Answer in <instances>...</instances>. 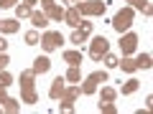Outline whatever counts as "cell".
Listing matches in <instances>:
<instances>
[{
    "label": "cell",
    "mask_w": 153,
    "mask_h": 114,
    "mask_svg": "<svg viewBox=\"0 0 153 114\" xmlns=\"http://www.w3.org/2000/svg\"><path fill=\"white\" fill-rule=\"evenodd\" d=\"M74 8L82 13V15H105L107 3H102V0H82V3H76Z\"/></svg>",
    "instance_id": "1"
},
{
    "label": "cell",
    "mask_w": 153,
    "mask_h": 114,
    "mask_svg": "<svg viewBox=\"0 0 153 114\" xmlns=\"http://www.w3.org/2000/svg\"><path fill=\"white\" fill-rule=\"evenodd\" d=\"M133 15H135V10H133V8H123V10H117V15L112 18V28L117 33H123V31H128V28L133 26Z\"/></svg>",
    "instance_id": "2"
},
{
    "label": "cell",
    "mask_w": 153,
    "mask_h": 114,
    "mask_svg": "<svg viewBox=\"0 0 153 114\" xmlns=\"http://www.w3.org/2000/svg\"><path fill=\"white\" fill-rule=\"evenodd\" d=\"M38 43H41V48H44V51H56L61 43H64V38H61V33H56V31H46L44 36H41Z\"/></svg>",
    "instance_id": "3"
},
{
    "label": "cell",
    "mask_w": 153,
    "mask_h": 114,
    "mask_svg": "<svg viewBox=\"0 0 153 114\" xmlns=\"http://www.w3.org/2000/svg\"><path fill=\"white\" fill-rule=\"evenodd\" d=\"M92 33V20H82V26L79 28H74V33L69 36V43H74V46H82L84 41H87V36Z\"/></svg>",
    "instance_id": "4"
},
{
    "label": "cell",
    "mask_w": 153,
    "mask_h": 114,
    "mask_svg": "<svg viewBox=\"0 0 153 114\" xmlns=\"http://www.w3.org/2000/svg\"><path fill=\"white\" fill-rule=\"evenodd\" d=\"M107 51H110V41H107L105 36H97V38L92 41V46H89V56H92L94 61H100Z\"/></svg>",
    "instance_id": "5"
},
{
    "label": "cell",
    "mask_w": 153,
    "mask_h": 114,
    "mask_svg": "<svg viewBox=\"0 0 153 114\" xmlns=\"http://www.w3.org/2000/svg\"><path fill=\"white\" fill-rule=\"evenodd\" d=\"M135 48H138V36H135V33H123V38H120V51H123V56H130Z\"/></svg>",
    "instance_id": "6"
},
{
    "label": "cell",
    "mask_w": 153,
    "mask_h": 114,
    "mask_svg": "<svg viewBox=\"0 0 153 114\" xmlns=\"http://www.w3.org/2000/svg\"><path fill=\"white\" fill-rule=\"evenodd\" d=\"M51 69V58L49 56H36V58H33V74H46V71Z\"/></svg>",
    "instance_id": "7"
},
{
    "label": "cell",
    "mask_w": 153,
    "mask_h": 114,
    "mask_svg": "<svg viewBox=\"0 0 153 114\" xmlns=\"http://www.w3.org/2000/svg\"><path fill=\"white\" fill-rule=\"evenodd\" d=\"M28 18H31V26L33 28H46V26H49V15H46L44 10H31Z\"/></svg>",
    "instance_id": "8"
},
{
    "label": "cell",
    "mask_w": 153,
    "mask_h": 114,
    "mask_svg": "<svg viewBox=\"0 0 153 114\" xmlns=\"http://www.w3.org/2000/svg\"><path fill=\"white\" fill-rule=\"evenodd\" d=\"M64 20H66V23H69V26H71V28H79V26H82V13L76 10V8H74V5H71V8H69V10H66V13H64Z\"/></svg>",
    "instance_id": "9"
},
{
    "label": "cell",
    "mask_w": 153,
    "mask_h": 114,
    "mask_svg": "<svg viewBox=\"0 0 153 114\" xmlns=\"http://www.w3.org/2000/svg\"><path fill=\"white\" fill-rule=\"evenodd\" d=\"M64 81H66L64 76H56L54 81H51V86H49V96L51 99H59L61 94H64Z\"/></svg>",
    "instance_id": "10"
},
{
    "label": "cell",
    "mask_w": 153,
    "mask_h": 114,
    "mask_svg": "<svg viewBox=\"0 0 153 114\" xmlns=\"http://www.w3.org/2000/svg\"><path fill=\"white\" fill-rule=\"evenodd\" d=\"M79 96H82V89H79V86H64V94H61L59 99L74 104V99H79Z\"/></svg>",
    "instance_id": "11"
},
{
    "label": "cell",
    "mask_w": 153,
    "mask_h": 114,
    "mask_svg": "<svg viewBox=\"0 0 153 114\" xmlns=\"http://www.w3.org/2000/svg\"><path fill=\"white\" fill-rule=\"evenodd\" d=\"M117 66H120L125 74H135L138 71V64H135V58H130V56H123V61H117Z\"/></svg>",
    "instance_id": "12"
},
{
    "label": "cell",
    "mask_w": 153,
    "mask_h": 114,
    "mask_svg": "<svg viewBox=\"0 0 153 114\" xmlns=\"http://www.w3.org/2000/svg\"><path fill=\"white\" fill-rule=\"evenodd\" d=\"M128 8H133V10H143L146 13V15H151L153 13V8H151V3H148V0H128Z\"/></svg>",
    "instance_id": "13"
},
{
    "label": "cell",
    "mask_w": 153,
    "mask_h": 114,
    "mask_svg": "<svg viewBox=\"0 0 153 114\" xmlns=\"http://www.w3.org/2000/svg\"><path fill=\"white\" fill-rule=\"evenodd\" d=\"M21 102H26V104H36V102H38L36 86H31V89H21Z\"/></svg>",
    "instance_id": "14"
},
{
    "label": "cell",
    "mask_w": 153,
    "mask_h": 114,
    "mask_svg": "<svg viewBox=\"0 0 153 114\" xmlns=\"http://www.w3.org/2000/svg\"><path fill=\"white\" fill-rule=\"evenodd\" d=\"M61 56H64V61L69 66H79L82 64V53H79V51H64Z\"/></svg>",
    "instance_id": "15"
},
{
    "label": "cell",
    "mask_w": 153,
    "mask_h": 114,
    "mask_svg": "<svg viewBox=\"0 0 153 114\" xmlns=\"http://www.w3.org/2000/svg\"><path fill=\"white\" fill-rule=\"evenodd\" d=\"M44 13L51 18V20H64V13H66V10H64V8H59V5L54 3V5H51V8H46Z\"/></svg>",
    "instance_id": "16"
},
{
    "label": "cell",
    "mask_w": 153,
    "mask_h": 114,
    "mask_svg": "<svg viewBox=\"0 0 153 114\" xmlns=\"http://www.w3.org/2000/svg\"><path fill=\"white\" fill-rule=\"evenodd\" d=\"M33 79H36L33 69H28V71H21V89H31V86H33Z\"/></svg>",
    "instance_id": "17"
},
{
    "label": "cell",
    "mask_w": 153,
    "mask_h": 114,
    "mask_svg": "<svg viewBox=\"0 0 153 114\" xmlns=\"http://www.w3.org/2000/svg\"><path fill=\"white\" fill-rule=\"evenodd\" d=\"M21 28L18 20H0V33H16Z\"/></svg>",
    "instance_id": "18"
},
{
    "label": "cell",
    "mask_w": 153,
    "mask_h": 114,
    "mask_svg": "<svg viewBox=\"0 0 153 114\" xmlns=\"http://www.w3.org/2000/svg\"><path fill=\"white\" fill-rule=\"evenodd\" d=\"M138 86H140V84H138V79H128V81L120 86V91L128 96V94H135V91H138Z\"/></svg>",
    "instance_id": "19"
},
{
    "label": "cell",
    "mask_w": 153,
    "mask_h": 114,
    "mask_svg": "<svg viewBox=\"0 0 153 114\" xmlns=\"http://www.w3.org/2000/svg\"><path fill=\"white\" fill-rule=\"evenodd\" d=\"M79 89H82V94H84V96H89V94H94V91H97V81H94V79H87V81H84Z\"/></svg>",
    "instance_id": "20"
},
{
    "label": "cell",
    "mask_w": 153,
    "mask_h": 114,
    "mask_svg": "<svg viewBox=\"0 0 153 114\" xmlns=\"http://www.w3.org/2000/svg\"><path fill=\"white\" fill-rule=\"evenodd\" d=\"M3 107H5L8 114H18V112H21V104H18L16 99H5V102H3Z\"/></svg>",
    "instance_id": "21"
},
{
    "label": "cell",
    "mask_w": 153,
    "mask_h": 114,
    "mask_svg": "<svg viewBox=\"0 0 153 114\" xmlns=\"http://www.w3.org/2000/svg\"><path fill=\"white\" fill-rule=\"evenodd\" d=\"M64 79H66V81H79V79H82V74H79V66H69V71L64 74Z\"/></svg>",
    "instance_id": "22"
},
{
    "label": "cell",
    "mask_w": 153,
    "mask_h": 114,
    "mask_svg": "<svg viewBox=\"0 0 153 114\" xmlns=\"http://www.w3.org/2000/svg\"><path fill=\"white\" fill-rule=\"evenodd\" d=\"M135 64H138V69H151L153 61H151V56H148V53H140V56L135 58Z\"/></svg>",
    "instance_id": "23"
},
{
    "label": "cell",
    "mask_w": 153,
    "mask_h": 114,
    "mask_svg": "<svg viewBox=\"0 0 153 114\" xmlns=\"http://www.w3.org/2000/svg\"><path fill=\"white\" fill-rule=\"evenodd\" d=\"M115 96H117V91H115L112 86H105L102 94H100V99H102V102H115Z\"/></svg>",
    "instance_id": "24"
},
{
    "label": "cell",
    "mask_w": 153,
    "mask_h": 114,
    "mask_svg": "<svg viewBox=\"0 0 153 114\" xmlns=\"http://www.w3.org/2000/svg\"><path fill=\"white\" fill-rule=\"evenodd\" d=\"M100 61H105V66H107V69H115V66H117V61H120V58H117V56H115V53H110V51H107V53H105V56H102V58H100Z\"/></svg>",
    "instance_id": "25"
},
{
    "label": "cell",
    "mask_w": 153,
    "mask_h": 114,
    "mask_svg": "<svg viewBox=\"0 0 153 114\" xmlns=\"http://www.w3.org/2000/svg\"><path fill=\"white\" fill-rule=\"evenodd\" d=\"M16 15H18V20H21V18H28L31 15V5H26V3L16 5Z\"/></svg>",
    "instance_id": "26"
},
{
    "label": "cell",
    "mask_w": 153,
    "mask_h": 114,
    "mask_svg": "<svg viewBox=\"0 0 153 114\" xmlns=\"http://www.w3.org/2000/svg\"><path fill=\"white\" fill-rule=\"evenodd\" d=\"M100 112L102 114H117V107L112 102H100Z\"/></svg>",
    "instance_id": "27"
},
{
    "label": "cell",
    "mask_w": 153,
    "mask_h": 114,
    "mask_svg": "<svg viewBox=\"0 0 153 114\" xmlns=\"http://www.w3.org/2000/svg\"><path fill=\"white\" fill-rule=\"evenodd\" d=\"M10 84H13V76L8 74L5 69H3V71H0V86H5V89H8V86H10Z\"/></svg>",
    "instance_id": "28"
},
{
    "label": "cell",
    "mask_w": 153,
    "mask_h": 114,
    "mask_svg": "<svg viewBox=\"0 0 153 114\" xmlns=\"http://www.w3.org/2000/svg\"><path fill=\"white\" fill-rule=\"evenodd\" d=\"M59 112L71 114V112H74V104H71V102H64V99H59Z\"/></svg>",
    "instance_id": "29"
},
{
    "label": "cell",
    "mask_w": 153,
    "mask_h": 114,
    "mask_svg": "<svg viewBox=\"0 0 153 114\" xmlns=\"http://www.w3.org/2000/svg\"><path fill=\"white\" fill-rule=\"evenodd\" d=\"M38 41H41V38H38L36 31H28V33H26V43H28V46H36Z\"/></svg>",
    "instance_id": "30"
},
{
    "label": "cell",
    "mask_w": 153,
    "mask_h": 114,
    "mask_svg": "<svg viewBox=\"0 0 153 114\" xmlns=\"http://www.w3.org/2000/svg\"><path fill=\"white\" fill-rule=\"evenodd\" d=\"M89 79H94V81H107V74H105V71H94V74H89Z\"/></svg>",
    "instance_id": "31"
},
{
    "label": "cell",
    "mask_w": 153,
    "mask_h": 114,
    "mask_svg": "<svg viewBox=\"0 0 153 114\" xmlns=\"http://www.w3.org/2000/svg\"><path fill=\"white\" fill-rule=\"evenodd\" d=\"M0 8L3 10H10V8H16V0H0Z\"/></svg>",
    "instance_id": "32"
},
{
    "label": "cell",
    "mask_w": 153,
    "mask_h": 114,
    "mask_svg": "<svg viewBox=\"0 0 153 114\" xmlns=\"http://www.w3.org/2000/svg\"><path fill=\"white\" fill-rule=\"evenodd\" d=\"M8 61H10V58H8L5 53H0V71H3V69H5V66H8Z\"/></svg>",
    "instance_id": "33"
},
{
    "label": "cell",
    "mask_w": 153,
    "mask_h": 114,
    "mask_svg": "<svg viewBox=\"0 0 153 114\" xmlns=\"http://www.w3.org/2000/svg\"><path fill=\"white\" fill-rule=\"evenodd\" d=\"M38 3L44 5V10H46V8H51V5H54V0H38Z\"/></svg>",
    "instance_id": "34"
},
{
    "label": "cell",
    "mask_w": 153,
    "mask_h": 114,
    "mask_svg": "<svg viewBox=\"0 0 153 114\" xmlns=\"http://www.w3.org/2000/svg\"><path fill=\"white\" fill-rule=\"evenodd\" d=\"M5 99H8V94H5V86H0V104L5 102Z\"/></svg>",
    "instance_id": "35"
},
{
    "label": "cell",
    "mask_w": 153,
    "mask_h": 114,
    "mask_svg": "<svg viewBox=\"0 0 153 114\" xmlns=\"http://www.w3.org/2000/svg\"><path fill=\"white\" fill-rule=\"evenodd\" d=\"M5 46H8V41H5V38H3V36H0V53L5 51Z\"/></svg>",
    "instance_id": "36"
},
{
    "label": "cell",
    "mask_w": 153,
    "mask_h": 114,
    "mask_svg": "<svg viewBox=\"0 0 153 114\" xmlns=\"http://www.w3.org/2000/svg\"><path fill=\"white\" fill-rule=\"evenodd\" d=\"M23 3H26V5H36L38 0H23Z\"/></svg>",
    "instance_id": "37"
},
{
    "label": "cell",
    "mask_w": 153,
    "mask_h": 114,
    "mask_svg": "<svg viewBox=\"0 0 153 114\" xmlns=\"http://www.w3.org/2000/svg\"><path fill=\"white\" fill-rule=\"evenodd\" d=\"M64 3H69V5H76V3H82V0H64Z\"/></svg>",
    "instance_id": "38"
}]
</instances>
